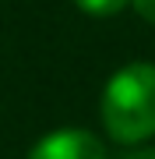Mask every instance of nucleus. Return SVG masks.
<instances>
[{
	"instance_id": "obj_1",
	"label": "nucleus",
	"mask_w": 155,
	"mask_h": 159,
	"mask_svg": "<svg viewBox=\"0 0 155 159\" xmlns=\"http://www.w3.org/2000/svg\"><path fill=\"white\" fill-rule=\"evenodd\" d=\"M99 117L116 145H141L155 138V64H123L102 89Z\"/></svg>"
},
{
	"instance_id": "obj_2",
	"label": "nucleus",
	"mask_w": 155,
	"mask_h": 159,
	"mask_svg": "<svg viewBox=\"0 0 155 159\" xmlns=\"http://www.w3.org/2000/svg\"><path fill=\"white\" fill-rule=\"evenodd\" d=\"M28 159H106V145L85 127H57L32 145Z\"/></svg>"
},
{
	"instance_id": "obj_3",
	"label": "nucleus",
	"mask_w": 155,
	"mask_h": 159,
	"mask_svg": "<svg viewBox=\"0 0 155 159\" xmlns=\"http://www.w3.org/2000/svg\"><path fill=\"white\" fill-rule=\"evenodd\" d=\"M74 4L92 18H109V14H120L131 0H74Z\"/></svg>"
},
{
	"instance_id": "obj_4",
	"label": "nucleus",
	"mask_w": 155,
	"mask_h": 159,
	"mask_svg": "<svg viewBox=\"0 0 155 159\" xmlns=\"http://www.w3.org/2000/svg\"><path fill=\"white\" fill-rule=\"evenodd\" d=\"M131 4H134V11H138L144 21L155 25V0H131Z\"/></svg>"
},
{
	"instance_id": "obj_5",
	"label": "nucleus",
	"mask_w": 155,
	"mask_h": 159,
	"mask_svg": "<svg viewBox=\"0 0 155 159\" xmlns=\"http://www.w3.org/2000/svg\"><path fill=\"white\" fill-rule=\"evenodd\" d=\"M123 159H155V148H134V152L123 156Z\"/></svg>"
}]
</instances>
